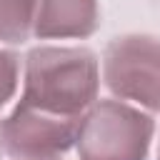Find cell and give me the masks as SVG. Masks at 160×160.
Segmentation results:
<instances>
[{"mask_svg":"<svg viewBox=\"0 0 160 160\" xmlns=\"http://www.w3.org/2000/svg\"><path fill=\"white\" fill-rule=\"evenodd\" d=\"M100 62L82 45H38L25 55L20 102L60 115H85L98 102Z\"/></svg>","mask_w":160,"mask_h":160,"instance_id":"1","label":"cell"},{"mask_svg":"<svg viewBox=\"0 0 160 160\" xmlns=\"http://www.w3.org/2000/svg\"><path fill=\"white\" fill-rule=\"evenodd\" d=\"M155 120L122 102L98 100L82 120L78 138L80 160H148Z\"/></svg>","mask_w":160,"mask_h":160,"instance_id":"2","label":"cell"},{"mask_svg":"<svg viewBox=\"0 0 160 160\" xmlns=\"http://www.w3.org/2000/svg\"><path fill=\"white\" fill-rule=\"evenodd\" d=\"M102 80L115 98L160 112V38H112L102 52Z\"/></svg>","mask_w":160,"mask_h":160,"instance_id":"3","label":"cell"},{"mask_svg":"<svg viewBox=\"0 0 160 160\" xmlns=\"http://www.w3.org/2000/svg\"><path fill=\"white\" fill-rule=\"evenodd\" d=\"M85 115H60L18 102L0 122L2 150L12 160H60L78 145Z\"/></svg>","mask_w":160,"mask_h":160,"instance_id":"4","label":"cell"},{"mask_svg":"<svg viewBox=\"0 0 160 160\" xmlns=\"http://www.w3.org/2000/svg\"><path fill=\"white\" fill-rule=\"evenodd\" d=\"M100 28L98 0H35L32 35L40 40H82Z\"/></svg>","mask_w":160,"mask_h":160,"instance_id":"5","label":"cell"},{"mask_svg":"<svg viewBox=\"0 0 160 160\" xmlns=\"http://www.w3.org/2000/svg\"><path fill=\"white\" fill-rule=\"evenodd\" d=\"M35 0H0V42L20 45L32 35Z\"/></svg>","mask_w":160,"mask_h":160,"instance_id":"6","label":"cell"},{"mask_svg":"<svg viewBox=\"0 0 160 160\" xmlns=\"http://www.w3.org/2000/svg\"><path fill=\"white\" fill-rule=\"evenodd\" d=\"M20 80V55L15 50L0 48V110L12 100Z\"/></svg>","mask_w":160,"mask_h":160,"instance_id":"7","label":"cell"},{"mask_svg":"<svg viewBox=\"0 0 160 160\" xmlns=\"http://www.w3.org/2000/svg\"><path fill=\"white\" fill-rule=\"evenodd\" d=\"M2 152H5V150H2V142H0V155H2Z\"/></svg>","mask_w":160,"mask_h":160,"instance_id":"8","label":"cell"},{"mask_svg":"<svg viewBox=\"0 0 160 160\" xmlns=\"http://www.w3.org/2000/svg\"><path fill=\"white\" fill-rule=\"evenodd\" d=\"M158 160H160V145H158Z\"/></svg>","mask_w":160,"mask_h":160,"instance_id":"9","label":"cell"}]
</instances>
